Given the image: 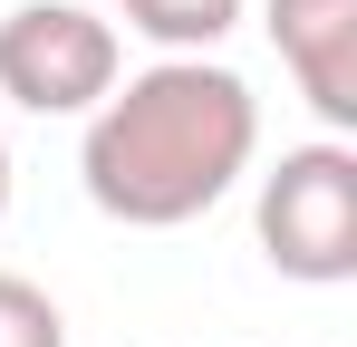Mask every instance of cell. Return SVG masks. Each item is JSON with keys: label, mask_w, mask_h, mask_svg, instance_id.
Instances as JSON below:
<instances>
[{"label": "cell", "mask_w": 357, "mask_h": 347, "mask_svg": "<svg viewBox=\"0 0 357 347\" xmlns=\"http://www.w3.org/2000/svg\"><path fill=\"white\" fill-rule=\"evenodd\" d=\"M251 155H261L251 77L222 58H155L87 107L77 183L126 231H183L251 174Z\"/></svg>", "instance_id": "1"}, {"label": "cell", "mask_w": 357, "mask_h": 347, "mask_svg": "<svg viewBox=\"0 0 357 347\" xmlns=\"http://www.w3.org/2000/svg\"><path fill=\"white\" fill-rule=\"evenodd\" d=\"M251 231H261V261L299 289L357 280V145L348 135L280 145V164L261 174Z\"/></svg>", "instance_id": "2"}, {"label": "cell", "mask_w": 357, "mask_h": 347, "mask_svg": "<svg viewBox=\"0 0 357 347\" xmlns=\"http://www.w3.org/2000/svg\"><path fill=\"white\" fill-rule=\"evenodd\" d=\"M126 77V39L87 0H20L0 10V97L29 116H87Z\"/></svg>", "instance_id": "3"}, {"label": "cell", "mask_w": 357, "mask_h": 347, "mask_svg": "<svg viewBox=\"0 0 357 347\" xmlns=\"http://www.w3.org/2000/svg\"><path fill=\"white\" fill-rule=\"evenodd\" d=\"M261 29L328 135L357 125V0H261Z\"/></svg>", "instance_id": "4"}, {"label": "cell", "mask_w": 357, "mask_h": 347, "mask_svg": "<svg viewBox=\"0 0 357 347\" xmlns=\"http://www.w3.org/2000/svg\"><path fill=\"white\" fill-rule=\"evenodd\" d=\"M241 10H251V0H116V20L135 39H155L165 58H213L241 29Z\"/></svg>", "instance_id": "5"}, {"label": "cell", "mask_w": 357, "mask_h": 347, "mask_svg": "<svg viewBox=\"0 0 357 347\" xmlns=\"http://www.w3.org/2000/svg\"><path fill=\"white\" fill-rule=\"evenodd\" d=\"M0 347H68L59 299L39 280H20V270H0Z\"/></svg>", "instance_id": "6"}, {"label": "cell", "mask_w": 357, "mask_h": 347, "mask_svg": "<svg viewBox=\"0 0 357 347\" xmlns=\"http://www.w3.org/2000/svg\"><path fill=\"white\" fill-rule=\"evenodd\" d=\"M0 222H10V135H0Z\"/></svg>", "instance_id": "7"}]
</instances>
